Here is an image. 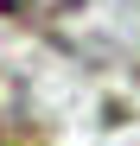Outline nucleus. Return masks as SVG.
Wrapping results in <instances>:
<instances>
[{
  "label": "nucleus",
  "mask_w": 140,
  "mask_h": 146,
  "mask_svg": "<svg viewBox=\"0 0 140 146\" xmlns=\"http://www.w3.org/2000/svg\"><path fill=\"white\" fill-rule=\"evenodd\" d=\"M7 13H26V19H57V13H70V7H83V0H0Z\"/></svg>",
  "instance_id": "obj_1"
}]
</instances>
